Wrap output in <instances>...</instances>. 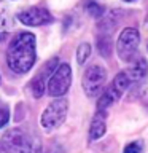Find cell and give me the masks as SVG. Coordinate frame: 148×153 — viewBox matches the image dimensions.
I'll use <instances>...</instances> for the list:
<instances>
[{
	"mask_svg": "<svg viewBox=\"0 0 148 153\" xmlns=\"http://www.w3.org/2000/svg\"><path fill=\"white\" fill-rule=\"evenodd\" d=\"M35 37L30 32H21L11 40L7 51L8 67L14 74H26L35 64Z\"/></svg>",
	"mask_w": 148,
	"mask_h": 153,
	"instance_id": "1",
	"label": "cell"
},
{
	"mask_svg": "<svg viewBox=\"0 0 148 153\" xmlns=\"http://www.w3.org/2000/svg\"><path fill=\"white\" fill-rule=\"evenodd\" d=\"M0 153H40V147L27 131L14 128L0 139Z\"/></svg>",
	"mask_w": 148,
	"mask_h": 153,
	"instance_id": "2",
	"label": "cell"
},
{
	"mask_svg": "<svg viewBox=\"0 0 148 153\" xmlns=\"http://www.w3.org/2000/svg\"><path fill=\"white\" fill-rule=\"evenodd\" d=\"M131 78H129L127 72H119V74L113 78V81L110 83V86L102 93L99 102H97V110H105L110 107L112 104H115L116 100L123 96V93L131 86Z\"/></svg>",
	"mask_w": 148,
	"mask_h": 153,
	"instance_id": "3",
	"label": "cell"
},
{
	"mask_svg": "<svg viewBox=\"0 0 148 153\" xmlns=\"http://www.w3.org/2000/svg\"><path fill=\"white\" fill-rule=\"evenodd\" d=\"M138 43H140V35L135 27H126L119 33L118 43H116V53L119 59L124 62H131L135 59Z\"/></svg>",
	"mask_w": 148,
	"mask_h": 153,
	"instance_id": "4",
	"label": "cell"
},
{
	"mask_svg": "<svg viewBox=\"0 0 148 153\" xmlns=\"http://www.w3.org/2000/svg\"><path fill=\"white\" fill-rule=\"evenodd\" d=\"M72 83V69L69 64L62 62L54 69L51 76L48 78V94L53 97H61L70 88Z\"/></svg>",
	"mask_w": 148,
	"mask_h": 153,
	"instance_id": "5",
	"label": "cell"
},
{
	"mask_svg": "<svg viewBox=\"0 0 148 153\" xmlns=\"http://www.w3.org/2000/svg\"><path fill=\"white\" fill-rule=\"evenodd\" d=\"M67 110H69V102L65 99H54L53 102L45 108V112L41 115V126L46 131H51L54 128H59L67 117Z\"/></svg>",
	"mask_w": 148,
	"mask_h": 153,
	"instance_id": "6",
	"label": "cell"
},
{
	"mask_svg": "<svg viewBox=\"0 0 148 153\" xmlns=\"http://www.w3.org/2000/svg\"><path fill=\"white\" fill-rule=\"evenodd\" d=\"M105 81H107V70L102 65H89L83 75V89L86 96L94 97L102 91Z\"/></svg>",
	"mask_w": 148,
	"mask_h": 153,
	"instance_id": "7",
	"label": "cell"
},
{
	"mask_svg": "<svg viewBox=\"0 0 148 153\" xmlns=\"http://www.w3.org/2000/svg\"><path fill=\"white\" fill-rule=\"evenodd\" d=\"M18 19L21 21L24 26H45V24H50L53 21L51 13L45 8L40 7H32L29 10H24V11L18 13Z\"/></svg>",
	"mask_w": 148,
	"mask_h": 153,
	"instance_id": "8",
	"label": "cell"
},
{
	"mask_svg": "<svg viewBox=\"0 0 148 153\" xmlns=\"http://www.w3.org/2000/svg\"><path fill=\"white\" fill-rule=\"evenodd\" d=\"M57 62H59V59H57V57H53V59L48 61L45 64V67L33 76V80L30 83V89H32V93L35 97H41L43 96V93H45V89H46V81L51 76L53 72H54V69L57 67Z\"/></svg>",
	"mask_w": 148,
	"mask_h": 153,
	"instance_id": "9",
	"label": "cell"
},
{
	"mask_svg": "<svg viewBox=\"0 0 148 153\" xmlns=\"http://www.w3.org/2000/svg\"><path fill=\"white\" fill-rule=\"evenodd\" d=\"M107 131V124H105V112L104 110H99L95 113V117L92 118V123H91L89 128V139L91 140H97L105 134Z\"/></svg>",
	"mask_w": 148,
	"mask_h": 153,
	"instance_id": "10",
	"label": "cell"
},
{
	"mask_svg": "<svg viewBox=\"0 0 148 153\" xmlns=\"http://www.w3.org/2000/svg\"><path fill=\"white\" fill-rule=\"evenodd\" d=\"M127 72L129 78H131V81L134 83V81H142L143 78L147 76V72H148V64L147 61L143 59V57H140L138 61H135V64H134Z\"/></svg>",
	"mask_w": 148,
	"mask_h": 153,
	"instance_id": "11",
	"label": "cell"
},
{
	"mask_svg": "<svg viewBox=\"0 0 148 153\" xmlns=\"http://www.w3.org/2000/svg\"><path fill=\"white\" fill-rule=\"evenodd\" d=\"M97 48L100 51V54L108 57L110 51H112V40H110V33H104V35H99L97 38Z\"/></svg>",
	"mask_w": 148,
	"mask_h": 153,
	"instance_id": "12",
	"label": "cell"
},
{
	"mask_svg": "<svg viewBox=\"0 0 148 153\" xmlns=\"http://www.w3.org/2000/svg\"><path fill=\"white\" fill-rule=\"evenodd\" d=\"M89 54H91V45L89 43H81L78 46V51H76V61H78V64H84L88 61Z\"/></svg>",
	"mask_w": 148,
	"mask_h": 153,
	"instance_id": "13",
	"label": "cell"
},
{
	"mask_svg": "<svg viewBox=\"0 0 148 153\" xmlns=\"http://www.w3.org/2000/svg\"><path fill=\"white\" fill-rule=\"evenodd\" d=\"M86 11H88L91 16L94 18H100L104 14V8L100 7L97 2H94V0H89L88 3H86Z\"/></svg>",
	"mask_w": 148,
	"mask_h": 153,
	"instance_id": "14",
	"label": "cell"
},
{
	"mask_svg": "<svg viewBox=\"0 0 148 153\" xmlns=\"http://www.w3.org/2000/svg\"><path fill=\"white\" fill-rule=\"evenodd\" d=\"M143 150V143L140 140H134L124 147V153H140Z\"/></svg>",
	"mask_w": 148,
	"mask_h": 153,
	"instance_id": "15",
	"label": "cell"
},
{
	"mask_svg": "<svg viewBox=\"0 0 148 153\" xmlns=\"http://www.w3.org/2000/svg\"><path fill=\"white\" fill-rule=\"evenodd\" d=\"M10 120V113L7 107H0V128H3Z\"/></svg>",
	"mask_w": 148,
	"mask_h": 153,
	"instance_id": "16",
	"label": "cell"
},
{
	"mask_svg": "<svg viewBox=\"0 0 148 153\" xmlns=\"http://www.w3.org/2000/svg\"><path fill=\"white\" fill-rule=\"evenodd\" d=\"M7 35V21H5V18L0 14V42L5 38Z\"/></svg>",
	"mask_w": 148,
	"mask_h": 153,
	"instance_id": "17",
	"label": "cell"
},
{
	"mask_svg": "<svg viewBox=\"0 0 148 153\" xmlns=\"http://www.w3.org/2000/svg\"><path fill=\"white\" fill-rule=\"evenodd\" d=\"M54 152H56V145H53V147L50 148V150H48V153H54ZM57 153H64V148H62L61 152H57Z\"/></svg>",
	"mask_w": 148,
	"mask_h": 153,
	"instance_id": "18",
	"label": "cell"
},
{
	"mask_svg": "<svg viewBox=\"0 0 148 153\" xmlns=\"http://www.w3.org/2000/svg\"><path fill=\"white\" fill-rule=\"evenodd\" d=\"M126 2H132V0H126Z\"/></svg>",
	"mask_w": 148,
	"mask_h": 153,
	"instance_id": "19",
	"label": "cell"
}]
</instances>
